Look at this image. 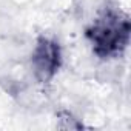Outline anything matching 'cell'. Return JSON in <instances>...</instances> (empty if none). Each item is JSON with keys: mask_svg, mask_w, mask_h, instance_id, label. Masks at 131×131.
<instances>
[{"mask_svg": "<svg viewBox=\"0 0 131 131\" xmlns=\"http://www.w3.org/2000/svg\"><path fill=\"white\" fill-rule=\"evenodd\" d=\"M129 29V19L126 14L105 9L86 29V37L97 57L111 59L126 48Z\"/></svg>", "mask_w": 131, "mask_h": 131, "instance_id": "6da1fadb", "label": "cell"}, {"mask_svg": "<svg viewBox=\"0 0 131 131\" xmlns=\"http://www.w3.org/2000/svg\"><path fill=\"white\" fill-rule=\"evenodd\" d=\"M32 70L39 82H49L60 68L62 51L60 45L48 37H40L32 51Z\"/></svg>", "mask_w": 131, "mask_h": 131, "instance_id": "7a4b0ae2", "label": "cell"}]
</instances>
